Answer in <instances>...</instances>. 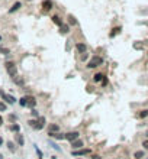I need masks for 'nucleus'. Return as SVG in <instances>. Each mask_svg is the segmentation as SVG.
Returning <instances> with one entry per match:
<instances>
[{
	"label": "nucleus",
	"instance_id": "nucleus-23",
	"mask_svg": "<svg viewBox=\"0 0 148 159\" xmlns=\"http://www.w3.org/2000/svg\"><path fill=\"white\" fill-rule=\"evenodd\" d=\"M103 77H105V74H103V72H94V75L92 77V81H93V82H99V84H100V81H102V78H103Z\"/></svg>",
	"mask_w": 148,
	"mask_h": 159
},
{
	"label": "nucleus",
	"instance_id": "nucleus-18",
	"mask_svg": "<svg viewBox=\"0 0 148 159\" xmlns=\"http://www.w3.org/2000/svg\"><path fill=\"white\" fill-rule=\"evenodd\" d=\"M12 81L16 84L17 87H22V88L25 87V78H23V77H20V75H16L15 78H12Z\"/></svg>",
	"mask_w": 148,
	"mask_h": 159
},
{
	"label": "nucleus",
	"instance_id": "nucleus-31",
	"mask_svg": "<svg viewBox=\"0 0 148 159\" xmlns=\"http://www.w3.org/2000/svg\"><path fill=\"white\" fill-rule=\"evenodd\" d=\"M9 122H10V123H16V122H17V116H16V114H13V113H10V114H9Z\"/></svg>",
	"mask_w": 148,
	"mask_h": 159
},
{
	"label": "nucleus",
	"instance_id": "nucleus-27",
	"mask_svg": "<svg viewBox=\"0 0 148 159\" xmlns=\"http://www.w3.org/2000/svg\"><path fill=\"white\" fill-rule=\"evenodd\" d=\"M108 85H109V78L105 75V77L102 78V81H100V87H102V88H106Z\"/></svg>",
	"mask_w": 148,
	"mask_h": 159
},
{
	"label": "nucleus",
	"instance_id": "nucleus-17",
	"mask_svg": "<svg viewBox=\"0 0 148 159\" xmlns=\"http://www.w3.org/2000/svg\"><path fill=\"white\" fill-rule=\"evenodd\" d=\"M48 132H51V133H58V132H61V127H60L58 123H49Z\"/></svg>",
	"mask_w": 148,
	"mask_h": 159
},
{
	"label": "nucleus",
	"instance_id": "nucleus-34",
	"mask_svg": "<svg viewBox=\"0 0 148 159\" xmlns=\"http://www.w3.org/2000/svg\"><path fill=\"white\" fill-rule=\"evenodd\" d=\"M0 54L1 55H9L10 54V49L9 48H0Z\"/></svg>",
	"mask_w": 148,
	"mask_h": 159
},
{
	"label": "nucleus",
	"instance_id": "nucleus-15",
	"mask_svg": "<svg viewBox=\"0 0 148 159\" xmlns=\"http://www.w3.org/2000/svg\"><path fill=\"white\" fill-rule=\"evenodd\" d=\"M58 29H60V33H61V35H68V33L71 32V26H70L68 23H66V22H64V23H63Z\"/></svg>",
	"mask_w": 148,
	"mask_h": 159
},
{
	"label": "nucleus",
	"instance_id": "nucleus-5",
	"mask_svg": "<svg viewBox=\"0 0 148 159\" xmlns=\"http://www.w3.org/2000/svg\"><path fill=\"white\" fill-rule=\"evenodd\" d=\"M80 132L79 130H71V132H67L66 133V140L67 142H74V140H77V139H80Z\"/></svg>",
	"mask_w": 148,
	"mask_h": 159
},
{
	"label": "nucleus",
	"instance_id": "nucleus-2",
	"mask_svg": "<svg viewBox=\"0 0 148 159\" xmlns=\"http://www.w3.org/2000/svg\"><path fill=\"white\" fill-rule=\"evenodd\" d=\"M4 68H6V72L9 74L10 78H15L17 75V67L15 64V61H6L4 62Z\"/></svg>",
	"mask_w": 148,
	"mask_h": 159
},
{
	"label": "nucleus",
	"instance_id": "nucleus-19",
	"mask_svg": "<svg viewBox=\"0 0 148 159\" xmlns=\"http://www.w3.org/2000/svg\"><path fill=\"white\" fill-rule=\"evenodd\" d=\"M134 159H144L145 158V150L144 149H139V150H135L134 155H132Z\"/></svg>",
	"mask_w": 148,
	"mask_h": 159
},
{
	"label": "nucleus",
	"instance_id": "nucleus-7",
	"mask_svg": "<svg viewBox=\"0 0 148 159\" xmlns=\"http://www.w3.org/2000/svg\"><path fill=\"white\" fill-rule=\"evenodd\" d=\"M74 49L81 55L84 52H89V46H87V44L86 42H76L74 44Z\"/></svg>",
	"mask_w": 148,
	"mask_h": 159
},
{
	"label": "nucleus",
	"instance_id": "nucleus-6",
	"mask_svg": "<svg viewBox=\"0 0 148 159\" xmlns=\"http://www.w3.org/2000/svg\"><path fill=\"white\" fill-rule=\"evenodd\" d=\"M45 126H47V119H45L44 116H39L38 120H36V125H35V127H33V130H36V132L44 130V127Z\"/></svg>",
	"mask_w": 148,
	"mask_h": 159
},
{
	"label": "nucleus",
	"instance_id": "nucleus-13",
	"mask_svg": "<svg viewBox=\"0 0 148 159\" xmlns=\"http://www.w3.org/2000/svg\"><path fill=\"white\" fill-rule=\"evenodd\" d=\"M15 143H16L19 148H23L25 146V137H23L22 133H16L15 135Z\"/></svg>",
	"mask_w": 148,
	"mask_h": 159
},
{
	"label": "nucleus",
	"instance_id": "nucleus-9",
	"mask_svg": "<svg viewBox=\"0 0 148 159\" xmlns=\"http://www.w3.org/2000/svg\"><path fill=\"white\" fill-rule=\"evenodd\" d=\"M47 135H48L49 139H52V140H66V133H63V132H58V133L47 132Z\"/></svg>",
	"mask_w": 148,
	"mask_h": 159
},
{
	"label": "nucleus",
	"instance_id": "nucleus-26",
	"mask_svg": "<svg viewBox=\"0 0 148 159\" xmlns=\"http://www.w3.org/2000/svg\"><path fill=\"white\" fill-rule=\"evenodd\" d=\"M6 145H7V149H9V150H10V152H16V143L15 142H12V140H9V142L6 143Z\"/></svg>",
	"mask_w": 148,
	"mask_h": 159
},
{
	"label": "nucleus",
	"instance_id": "nucleus-37",
	"mask_svg": "<svg viewBox=\"0 0 148 159\" xmlns=\"http://www.w3.org/2000/svg\"><path fill=\"white\" fill-rule=\"evenodd\" d=\"M89 158L90 159H102V155H99V153H92Z\"/></svg>",
	"mask_w": 148,
	"mask_h": 159
},
{
	"label": "nucleus",
	"instance_id": "nucleus-25",
	"mask_svg": "<svg viewBox=\"0 0 148 159\" xmlns=\"http://www.w3.org/2000/svg\"><path fill=\"white\" fill-rule=\"evenodd\" d=\"M33 149H35V153H36L38 159H44V153H42V150L39 149V146H38V145H33Z\"/></svg>",
	"mask_w": 148,
	"mask_h": 159
},
{
	"label": "nucleus",
	"instance_id": "nucleus-44",
	"mask_svg": "<svg viewBox=\"0 0 148 159\" xmlns=\"http://www.w3.org/2000/svg\"><path fill=\"white\" fill-rule=\"evenodd\" d=\"M0 42H1V35H0Z\"/></svg>",
	"mask_w": 148,
	"mask_h": 159
},
{
	"label": "nucleus",
	"instance_id": "nucleus-33",
	"mask_svg": "<svg viewBox=\"0 0 148 159\" xmlns=\"http://www.w3.org/2000/svg\"><path fill=\"white\" fill-rule=\"evenodd\" d=\"M36 120H38V119H29V120H28V126L29 127H35V125H36Z\"/></svg>",
	"mask_w": 148,
	"mask_h": 159
},
{
	"label": "nucleus",
	"instance_id": "nucleus-11",
	"mask_svg": "<svg viewBox=\"0 0 148 159\" xmlns=\"http://www.w3.org/2000/svg\"><path fill=\"white\" fill-rule=\"evenodd\" d=\"M70 145H71V149H73V150H77V149H81V148H84V140L80 137V139H77V140L71 142Z\"/></svg>",
	"mask_w": 148,
	"mask_h": 159
},
{
	"label": "nucleus",
	"instance_id": "nucleus-12",
	"mask_svg": "<svg viewBox=\"0 0 148 159\" xmlns=\"http://www.w3.org/2000/svg\"><path fill=\"white\" fill-rule=\"evenodd\" d=\"M121 32H122V26H121V25L113 26V28L110 29V32H109V38H110V39H113V38H116Z\"/></svg>",
	"mask_w": 148,
	"mask_h": 159
},
{
	"label": "nucleus",
	"instance_id": "nucleus-24",
	"mask_svg": "<svg viewBox=\"0 0 148 159\" xmlns=\"http://www.w3.org/2000/svg\"><path fill=\"white\" fill-rule=\"evenodd\" d=\"M20 7H22V3H20V1H16V3H13V6L9 9V13H15V12H17Z\"/></svg>",
	"mask_w": 148,
	"mask_h": 159
},
{
	"label": "nucleus",
	"instance_id": "nucleus-4",
	"mask_svg": "<svg viewBox=\"0 0 148 159\" xmlns=\"http://www.w3.org/2000/svg\"><path fill=\"white\" fill-rule=\"evenodd\" d=\"M0 97H1V100L6 103V104H15V103H17V100L13 97V95H10V94H7V93H4L3 90H0Z\"/></svg>",
	"mask_w": 148,
	"mask_h": 159
},
{
	"label": "nucleus",
	"instance_id": "nucleus-40",
	"mask_svg": "<svg viewBox=\"0 0 148 159\" xmlns=\"http://www.w3.org/2000/svg\"><path fill=\"white\" fill-rule=\"evenodd\" d=\"M0 126H3V117L0 116Z\"/></svg>",
	"mask_w": 148,
	"mask_h": 159
},
{
	"label": "nucleus",
	"instance_id": "nucleus-29",
	"mask_svg": "<svg viewBox=\"0 0 148 159\" xmlns=\"http://www.w3.org/2000/svg\"><path fill=\"white\" fill-rule=\"evenodd\" d=\"M132 48H134V49H138V51H142V49H144V45H142L141 42H134V44H132Z\"/></svg>",
	"mask_w": 148,
	"mask_h": 159
},
{
	"label": "nucleus",
	"instance_id": "nucleus-39",
	"mask_svg": "<svg viewBox=\"0 0 148 159\" xmlns=\"http://www.w3.org/2000/svg\"><path fill=\"white\" fill-rule=\"evenodd\" d=\"M3 143H4V140H3V137H1V136H0V148H1V146H3Z\"/></svg>",
	"mask_w": 148,
	"mask_h": 159
},
{
	"label": "nucleus",
	"instance_id": "nucleus-1",
	"mask_svg": "<svg viewBox=\"0 0 148 159\" xmlns=\"http://www.w3.org/2000/svg\"><path fill=\"white\" fill-rule=\"evenodd\" d=\"M105 64V58L102 55H92L90 59L86 62V68L87 69H96L99 67H102Z\"/></svg>",
	"mask_w": 148,
	"mask_h": 159
},
{
	"label": "nucleus",
	"instance_id": "nucleus-16",
	"mask_svg": "<svg viewBox=\"0 0 148 159\" xmlns=\"http://www.w3.org/2000/svg\"><path fill=\"white\" fill-rule=\"evenodd\" d=\"M67 23L70 25V26H79V20L76 19V16L74 15H67Z\"/></svg>",
	"mask_w": 148,
	"mask_h": 159
},
{
	"label": "nucleus",
	"instance_id": "nucleus-20",
	"mask_svg": "<svg viewBox=\"0 0 148 159\" xmlns=\"http://www.w3.org/2000/svg\"><path fill=\"white\" fill-rule=\"evenodd\" d=\"M136 117L139 120H144V119H148V109H142L136 113Z\"/></svg>",
	"mask_w": 148,
	"mask_h": 159
},
{
	"label": "nucleus",
	"instance_id": "nucleus-28",
	"mask_svg": "<svg viewBox=\"0 0 148 159\" xmlns=\"http://www.w3.org/2000/svg\"><path fill=\"white\" fill-rule=\"evenodd\" d=\"M89 59H90V54H89V52H84V54L80 55V61H81V62H87Z\"/></svg>",
	"mask_w": 148,
	"mask_h": 159
},
{
	"label": "nucleus",
	"instance_id": "nucleus-38",
	"mask_svg": "<svg viewBox=\"0 0 148 159\" xmlns=\"http://www.w3.org/2000/svg\"><path fill=\"white\" fill-rule=\"evenodd\" d=\"M86 88H87V90H86L87 93H93V91H94V87H93V85H87Z\"/></svg>",
	"mask_w": 148,
	"mask_h": 159
},
{
	"label": "nucleus",
	"instance_id": "nucleus-32",
	"mask_svg": "<svg viewBox=\"0 0 148 159\" xmlns=\"http://www.w3.org/2000/svg\"><path fill=\"white\" fill-rule=\"evenodd\" d=\"M31 116H32V119H38L39 117V111L36 109H31Z\"/></svg>",
	"mask_w": 148,
	"mask_h": 159
},
{
	"label": "nucleus",
	"instance_id": "nucleus-43",
	"mask_svg": "<svg viewBox=\"0 0 148 159\" xmlns=\"http://www.w3.org/2000/svg\"><path fill=\"white\" fill-rule=\"evenodd\" d=\"M0 159H3V155H0Z\"/></svg>",
	"mask_w": 148,
	"mask_h": 159
},
{
	"label": "nucleus",
	"instance_id": "nucleus-42",
	"mask_svg": "<svg viewBox=\"0 0 148 159\" xmlns=\"http://www.w3.org/2000/svg\"><path fill=\"white\" fill-rule=\"evenodd\" d=\"M145 139H148V132L145 133Z\"/></svg>",
	"mask_w": 148,
	"mask_h": 159
},
{
	"label": "nucleus",
	"instance_id": "nucleus-22",
	"mask_svg": "<svg viewBox=\"0 0 148 159\" xmlns=\"http://www.w3.org/2000/svg\"><path fill=\"white\" fill-rule=\"evenodd\" d=\"M9 130L12 132V133H20V125L19 123H12L10 126H9Z\"/></svg>",
	"mask_w": 148,
	"mask_h": 159
},
{
	"label": "nucleus",
	"instance_id": "nucleus-21",
	"mask_svg": "<svg viewBox=\"0 0 148 159\" xmlns=\"http://www.w3.org/2000/svg\"><path fill=\"white\" fill-rule=\"evenodd\" d=\"M48 143H49V146H51V148H52V149H54L55 152H58V153H61V152H63V149L60 148V145H58L57 142H54L52 139H49V140H48Z\"/></svg>",
	"mask_w": 148,
	"mask_h": 159
},
{
	"label": "nucleus",
	"instance_id": "nucleus-30",
	"mask_svg": "<svg viewBox=\"0 0 148 159\" xmlns=\"http://www.w3.org/2000/svg\"><path fill=\"white\" fill-rule=\"evenodd\" d=\"M17 103H19V106H20V107H26V106H28V104H26V97H25V95H23V97H20Z\"/></svg>",
	"mask_w": 148,
	"mask_h": 159
},
{
	"label": "nucleus",
	"instance_id": "nucleus-41",
	"mask_svg": "<svg viewBox=\"0 0 148 159\" xmlns=\"http://www.w3.org/2000/svg\"><path fill=\"white\" fill-rule=\"evenodd\" d=\"M51 159H58V158H57V155H52V156H51Z\"/></svg>",
	"mask_w": 148,
	"mask_h": 159
},
{
	"label": "nucleus",
	"instance_id": "nucleus-35",
	"mask_svg": "<svg viewBox=\"0 0 148 159\" xmlns=\"http://www.w3.org/2000/svg\"><path fill=\"white\" fill-rule=\"evenodd\" d=\"M141 146H142V149H144L145 152H148V139H144L142 143H141Z\"/></svg>",
	"mask_w": 148,
	"mask_h": 159
},
{
	"label": "nucleus",
	"instance_id": "nucleus-3",
	"mask_svg": "<svg viewBox=\"0 0 148 159\" xmlns=\"http://www.w3.org/2000/svg\"><path fill=\"white\" fill-rule=\"evenodd\" d=\"M93 153V150L90 148H81L77 150H71V156L73 158H83V156H90Z\"/></svg>",
	"mask_w": 148,
	"mask_h": 159
},
{
	"label": "nucleus",
	"instance_id": "nucleus-36",
	"mask_svg": "<svg viewBox=\"0 0 148 159\" xmlns=\"http://www.w3.org/2000/svg\"><path fill=\"white\" fill-rule=\"evenodd\" d=\"M0 111H7V104L4 101H0Z\"/></svg>",
	"mask_w": 148,
	"mask_h": 159
},
{
	"label": "nucleus",
	"instance_id": "nucleus-10",
	"mask_svg": "<svg viewBox=\"0 0 148 159\" xmlns=\"http://www.w3.org/2000/svg\"><path fill=\"white\" fill-rule=\"evenodd\" d=\"M26 97V107H29V109H36V98L33 97V95H25Z\"/></svg>",
	"mask_w": 148,
	"mask_h": 159
},
{
	"label": "nucleus",
	"instance_id": "nucleus-14",
	"mask_svg": "<svg viewBox=\"0 0 148 159\" xmlns=\"http://www.w3.org/2000/svg\"><path fill=\"white\" fill-rule=\"evenodd\" d=\"M51 20H52V23H54L55 26H58V28H60L63 23H64L63 17H61L60 15H52V16H51Z\"/></svg>",
	"mask_w": 148,
	"mask_h": 159
},
{
	"label": "nucleus",
	"instance_id": "nucleus-8",
	"mask_svg": "<svg viewBox=\"0 0 148 159\" xmlns=\"http://www.w3.org/2000/svg\"><path fill=\"white\" fill-rule=\"evenodd\" d=\"M52 7H54V1H52V0H42L41 9H42L44 13H48L49 10H52Z\"/></svg>",
	"mask_w": 148,
	"mask_h": 159
}]
</instances>
